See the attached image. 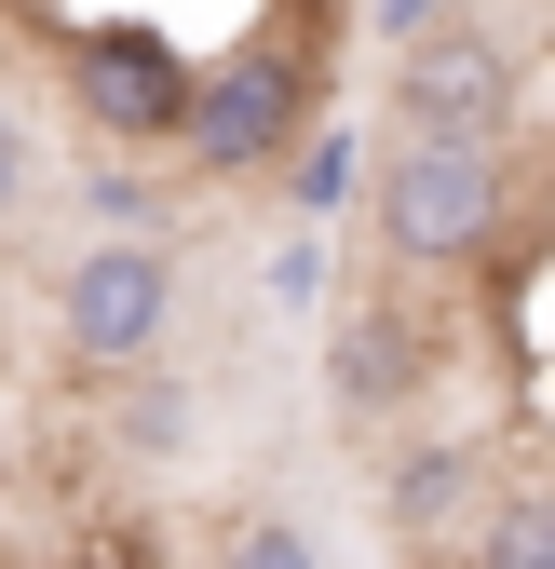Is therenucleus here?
<instances>
[{
  "label": "nucleus",
  "mask_w": 555,
  "mask_h": 569,
  "mask_svg": "<svg viewBox=\"0 0 555 569\" xmlns=\"http://www.w3.org/2000/svg\"><path fill=\"white\" fill-rule=\"evenodd\" d=\"M312 96H325V28H271V41L218 54V68L190 82V122H176L190 177H218V190L285 177L299 136H312Z\"/></svg>",
  "instance_id": "f257e3e1"
},
{
  "label": "nucleus",
  "mask_w": 555,
  "mask_h": 569,
  "mask_svg": "<svg viewBox=\"0 0 555 569\" xmlns=\"http://www.w3.org/2000/svg\"><path fill=\"white\" fill-rule=\"evenodd\" d=\"M380 244L406 271H474L515 218V150H474V136H393V163L366 177Z\"/></svg>",
  "instance_id": "f03ea898"
},
{
  "label": "nucleus",
  "mask_w": 555,
  "mask_h": 569,
  "mask_svg": "<svg viewBox=\"0 0 555 569\" xmlns=\"http://www.w3.org/2000/svg\"><path fill=\"white\" fill-rule=\"evenodd\" d=\"M528 96V54L474 14H434L421 41H393V136H474V150H502V122Z\"/></svg>",
  "instance_id": "7ed1b4c3"
},
{
  "label": "nucleus",
  "mask_w": 555,
  "mask_h": 569,
  "mask_svg": "<svg viewBox=\"0 0 555 569\" xmlns=\"http://www.w3.org/2000/svg\"><path fill=\"white\" fill-rule=\"evenodd\" d=\"M190 82H203V68H190L176 28H150V14H109V28L68 41V96H82V122L109 136V150H176Z\"/></svg>",
  "instance_id": "20e7f679"
},
{
  "label": "nucleus",
  "mask_w": 555,
  "mask_h": 569,
  "mask_svg": "<svg viewBox=\"0 0 555 569\" xmlns=\"http://www.w3.org/2000/svg\"><path fill=\"white\" fill-rule=\"evenodd\" d=\"M176 326V244H82L54 271V339L82 352V367H150Z\"/></svg>",
  "instance_id": "39448f33"
},
{
  "label": "nucleus",
  "mask_w": 555,
  "mask_h": 569,
  "mask_svg": "<svg viewBox=\"0 0 555 569\" xmlns=\"http://www.w3.org/2000/svg\"><path fill=\"white\" fill-rule=\"evenodd\" d=\"M434 367H447V339H434V312H421V299H393V284H380V299H353V312L325 326V407L353 420V435H366V420H393V407H421V393H434Z\"/></svg>",
  "instance_id": "423d86ee"
},
{
  "label": "nucleus",
  "mask_w": 555,
  "mask_h": 569,
  "mask_svg": "<svg viewBox=\"0 0 555 569\" xmlns=\"http://www.w3.org/2000/svg\"><path fill=\"white\" fill-rule=\"evenodd\" d=\"M366 516L406 542V556H434L461 516H488V435H421V448H393L366 475Z\"/></svg>",
  "instance_id": "0eeeda50"
},
{
  "label": "nucleus",
  "mask_w": 555,
  "mask_h": 569,
  "mask_svg": "<svg viewBox=\"0 0 555 569\" xmlns=\"http://www.w3.org/2000/svg\"><path fill=\"white\" fill-rule=\"evenodd\" d=\"M434 569H555V488H488L474 542L434 556Z\"/></svg>",
  "instance_id": "6e6552de"
},
{
  "label": "nucleus",
  "mask_w": 555,
  "mask_h": 569,
  "mask_svg": "<svg viewBox=\"0 0 555 569\" xmlns=\"http://www.w3.org/2000/svg\"><path fill=\"white\" fill-rule=\"evenodd\" d=\"M353 190H366V150H353L339 122H312V136H299V163H285V203H299V218H339Z\"/></svg>",
  "instance_id": "1a4fd4ad"
},
{
  "label": "nucleus",
  "mask_w": 555,
  "mask_h": 569,
  "mask_svg": "<svg viewBox=\"0 0 555 569\" xmlns=\"http://www.w3.org/2000/svg\"><path fill=\"white\" fill-rule=\"evenodd\" d=\"M218 569H325V556H312V529H285V516H231V529H218Z\"/></svg>",
  "instance_id": "9d476101"
},
{
  "label": "nucleus",
  "mask_w": 555,
  "mask_h": 569,
  "mask_svg": "<svg viewBox=\"0 0 555 569\" xmlns=\"http://www.w3.org/2000/svg\"><path fill=\"white\" fill-rule=\"evenodd\" d=\"M271 299H325V244H312V231L271 244Z\"/></svg>",
  "instance_id": "9b49d317"
},
{
  "label": "nucleus",
  "mask_w": 555,
  "mask_h": 569,
  "mask_svg": "<svg viewBox=\"0 0 555 569\" xmlns=\"http://www.w3.org/2000/svg\"><path fill=\"white\" fill-rule=\"evenodd\" d=\"M14 203H28V122L0 109V218H14Z\"/></svg>",
  "instance_id": "f8f14e48"
},
{
  "label": "nucleus",
  "mask_w": 555,
  "mask_h": 569,
  "mask_svg": "<svg viewBox=\"0 0 555 569\" xmlns=\"http://www.w3.org/2000/svg\"><path fill=\"white\" fill-rule=\"evenodd\" d=\"M366 14H380V28H393V41H421V28H434V14H447V0H366Z\"/></svg>",
  "instance_id": "ddd939ff"
}]
</instances>
